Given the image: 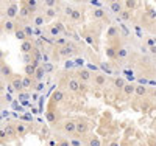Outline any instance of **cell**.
<instances>
[{
    "label": "cell",
    "mask_w": 156,
    "mask_h": 146,
    "mask_svg": "<svg viewBox=\"0 0 156 146\" xmlns=\"http://www.w3.org/2000/svg\"><path fill=\"white\" fill-rule=\"evenodd\" d=\"M89 146H101V141L98 137H92L89 140Z\"/></svg>",
    "instance_id": "83f0119b"
},
{
    "label": "cell",
    "mask_w": 156,
    "mask_h": 146,
    "mask_svg": "<svg viewBox=\"0 0 156 146\" xmlns=\"http://www.w3.org/2000/svg\"><path fill=\"white\" fill-rule=\"evenodd\" d=\"M147 45H148V48H151L153 45H156V39H151V37H148V39H147Z\"/></svg>",
    "instance_id": "8d00e7d4"
},
{
    "label": "cell",
    "mask_w": 156,
    "mask_h": 146,
    "mask_svg": "<svg viewBox=\"0 0 156 146\" xmlns=\"http://www.w3.org/2000/svg\"><path fill=\"white\" fill-rule=\"evenodd\" d=\"M22 5H23V8H20V11H19V16L25 19V17H28V16L31 14V12H30V8H28V5L25 3V2H23Z\"/></svg>",
    "instance_id": "7c38bea8"
},
{
    "label": "cell",
    "mask_w": 156,
    "mask_h": 146,
    "mask_svg": "<svg viewBox=\"0 0 156 146\" xmlns=\"http://www.w3.org/2000/svg\"><path fill=\"white\" fill-rule=\"evenodd\" d=\"M134 93L142 97V95H145V93H147V89H145L144 86H137V87L134 89Z\"/></svg>",
    "instance_id": "d4e9b609"
},
{
    "label": "cell",
    "mask_w": 156,
    "mask_h": 146,
    "mask_svg": "<svg viewBox=\"0 0 156 146\" xmlns=\"http://www.w3.org/2000/svg\"><path fill=\"white\" fill-rule=\"evenodd\" d=\"M0 73H2L3 76H6V78H11L12 76V70L9 69V65H6V64L0 65Z\"/></svg>",
    "instance_id": "ba28073f"
},
{
    "label": "cell",
    "mask_w": 156,
    "mask_h": 146,
    "mask_svg": "<svg viewBox=\"0 0 156 146\" xmlns=\"http://www.w3.org/2000/svg\"><path fill=\"white\" fill-rule=\"evenodd\" d=\"M34 72H36V67H34L33 64H27V65H25V73H27V76L33 78L34 76Z\"/></svg>",
    "instance_id": "2e32d148"
},
{
    "label": "cell",
    "mask_w": 156,
    "mask_h": 146,
    "mask_svg": "<svg viewBox=\"0 0 156 146\" xmlns=\"http://www.w3.org/2000/svg\"><path fill=\"white\" fill-rule=\"evenodd\" d=\"M3 131H5V134H6L8 138H16L17 137V132H16V126L14 124H8Z\"/></svg>",
    "instance_id": "8992f818"
},
{
    "label": "cell",
    "mask_w": 156,
    "mask_h": 146,
    "mask_svg": "<svg viewBox=\"0 0 156 146\" xmlns=\"http://www.w3.org/2000/svg\"><path fill=\"white\" fill-rule=\"evenodd\" d=\"M73 51H75V47H73L72 44H66V45L61 47L59 55H61V56H70V55H73Z\"/></svg>",
    "instance_id": "3957f363"
},
{
    "label": "cell",
    "mask_w": 156,
    "mask_h": 146,
    "mask_svg": "<svg viewBox=\"0 0 156 146\" xmlns=\"http://www.w3.org/2000/svg\"><path fill=\"white\" fill-rule=\"evenodd\" d=\"M59 33H61V31H59V30L56 28L55 25H51V26H50V34H51V36H58Z\"/></svg>",
    "instance_id": "836d02e7"
},
{
    "label": "cell",
    "mask_w": 156,
    "mask_h": 146,
    "mask_svg": "<svg viewBox=\"0 0 156 146\" xmlns=\"http://www.w3.org/2000/svg\"><path fill=\"white\" fill-rule=\"evenodd\" d=\"M87 129H89V126H87V123L84 120H80L78 123H75V134L83 135V134H86V132H87Z\"/></svg>",
    "instance_id": "7a4b0ae2"
},
{
    "label": "cell",
    "mask_w": 156,
    "mask_h": 146,
    "mask_svg": "<svg viewBox=\"0 0 156 146\" xmlns=\"http://www.w3.org/2000/svg\"><path fill=\"white\" fill-rule=\"evenodd\" d=\"M12 79H11V87L14 89L16 92H20L22 89H23V86H22V78H19V76H11Z\"/></svg>",
    "instance_id": "5b68a950"
},
{
    "label": "cell",
    "mask_w": 156,
    "mask_h": 146,
    "mask_svg": "<svg viewBox=\"0 0 156 146\" xmlns=\"http://www.w3.org/2000/svg\"><path fill=\"white\" fill-rule=\"evenodd\" d=\"M117 33H119V30H117L115 26H109V30H108V36H109V37L117 36Z\"/></svg>",
    "instance_id": "1f68e13d"
},
{
    "label": "cell",
    "mask_w": 156,
    "mask_h": 146,
    "mask_svg": "<svg viewBox=\"0 0 156 146\" xmlns=\"http://www.w3.org/2000/svg\"><path fill=\"white\" fill-rule=\"evenodd\" d=\"M3 56H5V53H3L2 50H0V61H2V59H3Z\"/></svg>",
    "instance_id": "c3c4849f"
},
{
    "label": "cell",
    "mask_w": 156,
    "mask_h": 146,
    "mask_svg": "<svg viewBox=\"0 0 156 146\" xmlns=\"http://www.w3.org/2000/svg\"><path fill=\"white\" fill-rule=\"evenodd\" d=\"M153 97H154V98H156V92H153Z\"/></svg>",
    "instance_id": "f907efd6"
},
{
    "label": "cell",
    "mask_w": 156,
    "mask_h": 146,
    "mask_svg": "<svg viewBox=\"0 0 156 146\" xmlns=\"http://www.w3.org/2000/svg\"><path fill=\"white\" fill-rule=\"evenodd\" d=\"M17 14H19V5L17 3H9L8 8H6V17L12 20Z\"/></svg>",
    "instance_id": "6da1fadb"
},
{
    "label": "cell",
    "mask_w": 156,
    "mask_h": 146,
    "mask_svg": "<svg viewBox=\"0 0 156 146\" xmlns=\"http://www.w3.org/2000/svg\"><path fill=\"white\" fill-rule=\"evenodd\" d=\"M62 98H64L62 92L61 90H56L55 93H53V97H51V101H53V103H59V101H62Z\"/></svg>",
    "instance_id": "ffe728a7"
},
{
    "label": "cell",
    "mask_w": 156,
    "mask_h": 146,
    "mask_svg": "<svg viewBox=\"0 0 156 146\" xmlns=\"http://www.w3.org/2000/svg\"><path fill=\"white\" fill-rule=\"evenodd\" d=\"M3 87H5V86H3V83L0 81V92H3Z\"/></svg>",
    "instance_id": "681fc988"
},
{
    "label": "cell",
    "mask_w": 156,
    "mask_h": 146,
    "mask_svg": "<svg viewBox=\"0 0 156 146\" xmlns=\"http://www.w3.org/2000/svg\"><path fill=\"white\" fill-rule=\"evenodd\" d=\"M126 83H125V79L123 78H115V81H114V87H117V89H123V86H125Z\"/></svg>",
    "instance_id": "603a6c76"
},
{
    "label": "cell",
    "mask_w": 156,
    "mask_h": 146,
    "mask_svg": "<svg viewBox=\"0 0 156 146\" xmlns=\"http://www.w3.org/2000/svg\"><path fill=\"white\" fill-rule=\"evenodd\" d=\"M64 131H66L67 134H75V123L73 121H66V124H64Z\"/></svg>",
    "instance_id": "9a60e30c"
},
{
    "label": "cell",
    "mask_w": 156,
    "mask_h": 146,
    "mask_svg": "<svg viewBox=\"0 0 156 146\" xmlns=\"http://www.w3.org/2000/svg\"><path fill=\"white\" fill-rule=\"evenodd\" d=\"M64 11H66V14L70 16V14H72V11H73V8H72V6H66V8H64Z\"/></svg>",
    "instance_id": "60d3db41"
},
{
    "label": "cell",
    "mask_w": 156,
    "mask_h": 146,
    "mask_svg": "<svg viewBox=\"0 0 156 146\" xmlns=\"http://www.w3.org/2000/svg\"><path fill=\"white\" fill-rule=\"evenodd\" d=\"M94 17L95 19H103V17H105V11H103V8H97L94 11Z\"/></svg>",
    "instance_id": "cb8c5ba5"
},
{
    "label": "cell",
    "mask_w": 156,
    "mask_h": 146,
    "mask_svg": "<svg viewBox=\"0 0 156 146\" xmlns=\"http://www.w3.org/2000/svg\"><path fill=\"white\" fill-rule=\"evenodd\" d=\"M44 23H45V17H44V16H36V17H34V25L41 26V25H44Z\"/></svg>",
    "instance_id": "4316f807"
},
{
    "label": "cell",
    "mask_w": 156,
    "mask_h": 146,
    "mask_svg": "<svg viewBox=\"0 0 156 146\" xmlns=\"http://www.w3.org/2000/svg\"><path fill=\"white\" fill-rule=\"evenodd\" d=\"M134 89H136V87H134L133 84H125L122 90H123L125 95H133V93H134Z\"/></svg>",
    "instance_id": "ac0fdd59"
},
{
    "label": "cell",
    "mask_w": 156,
    "mask_h": 146,
    "mask_svg": "<svg viewBox=\"0 0 156 146\" xmlns=\"http://www.w3.org/2000/svg\"><path fill=\"white\" fill-rule=\"evenodd\" d=\"M56 16V11L53 9V8H47V11H45V17H48V19H53Z\"/></svg>",
    "instance_id": "f1b7e54d"
},
{
    "label": "cell",
    "mask_w": 156,
    "mask_h": 146,
    "mask_svg": "<svg viewBox=\"0 0 156 146\" xmlns=\"http://www.w3.org/2000/svg\"><path fill=\"white\" fill-rule=\"evenodd\" d=\"M45 5H47V6H55L56 2H55V0H48V2H45Z\"/></svg>",
    "instance_id": "b9f144b4"
},
{
    "label": "cell",
    "mask_w": 156,
    "mask_h": 146,
    "mask_svg": "<svg viewBox=\"0 0 156 146\" xmlns=\"http://www.w3.org/2000/svg\"><path fill=\"white\" fill-rule=\"evenodd\" d=\"M108 146H119V143H117V141H111Z\"/></svg>",
    "instance_id": "bcb514c9"
},
{
    "label": "cell",
    "mask_w": 156,
    "mask_h": 146,
    "mask_svg": "<svg viewBox=\"0 0 156 146\" xmlns=\"http://www.w3.org/2000/svg\"><path fill=\"white\" fill-rule=\"evenodd\" d=\"M48 146H58V141L56 140H48Z\"/></svg>",
    "instance_id": "ee69618b"
},
{
    "label": "cell",
    "mask_w": 156,
    "mask_h": 146,
    "mask_svg": "<svg viewBox=\"0 0 156 146\" xmlns=\"http://www.w3.org/2000/svg\"><path fill=\"white\" fill-rule=\"evenodd\" d=\"M20 50H22L23 53H27V55H31V51L34 50V45H33V42H30V41H23L22 45H20Z\"/></svg>",
    "instance_id": "52a82bcc"
},
{
    "label": "cell",
    "mask_w": 156,
    "mask_h": 146,
    "mask_svg": "<svg viewBox=\"0 0 156 146\" xmlns=\"http://www.w3.org/2000/svg\"><path fill=\"white\" fill-rule=\"evenodd\" d=\"M70 146H81V141L80 140H72L70 141Z\"/></svg>",
    "instance_id": "ab89813d"
},
{
    "label": "cell",
    "mask_w": 156,
    "mask_h": 146,
    "mask_svg": "<svg viewBox=\"0 0 156 146\" xmlns=\"http://www.w3.org/2000/svg\"><path fill=\"white\" fill-rule=\"evenodd\" d=\"M16 37H17V39H20L22 42H23V41H27V36H25L23 30H17V31H16Z\"/></svg>",
    "instance_id": "f546056e"
},
{
    "label": "cell",
    "mask_w": 156,
    "mask_h": 146,
    "mask_svg": "<svg viewBox=\"0 0 156 146\" xmlns=\"http://www.w3.org/2000/svg\"><path fill=\"white\" fill-rule=\"evenodd\" d=\"M109 6H111L112 12H117V14H120V12H122V3L120 2H112Z\"/></svg>",
    "instance_id": "e0dca14e"
},
{
    "label": "cell",
    "mask_w": 156,
    "mask_h": 146,
    "mask_svg": "<svg viewBox=\"0 0 156 146\" xmlns=\"http://www.w3.org/2000/svg\"><path fill=\"white\" fill-rule=\"evenodd\" d=\"M42 89H44V83L39 81V83H36V84H34V90H36V92H41Z\"/></svg>",
    "instance_id": "e575fe53"
},
{
    "label": "cell",
    "mask_w": 156,
    "mask_h": 146,
    "mask_svg": "<svg viewBox=\"0 0 156 146\" xmlns=\"http://www.w3.org/2000/svg\"><path fill=\"white\" fill-rule=\"evenodd\" d=\"M0 110H2V104H0Z\"/></svg>",
    "instance_id": "816d5d0a"
},
{
    "label": "cell",
    "mask_w": 156,
    "mask_h": 146,
    "mask_svg": "<svg viewBox=\"0 0 156 146\" xmlns=\"http://www.w3.org/2000/svg\"><path fill=\"white\" fill-rule=\"evenodd\" d=\"M22 86H23V89H28V87H31V86H33V78H30V76H25V78H22Z\"/></svg>",
    "instance_id": "d6986e66"
},
{
    "label": "cell",
    "mask_w": 156,
    "mask_h": 146,
    "mask_svg": "<svg viewBox=\"0 0 156 146\" xmlns=\"http://www.w3.org/2000/svg\"><path fill=\"white\" fill-rule=\"evenodd\" d=\"M80 81H78V79H70L69 81V89L72 90V92H78L80 90Z\"/></svg>",
    "instance_id": "4fadbf2b"
},
{
    "label": "cell",
    "mask_w": 156,
    "mask_h": 146,
    "mask_svg": "<svg viewBox=\"0 0 156 146\" xmlns=\"http://www.w3.org/2000/svg\"><path fill=\"white\" fill-rule=\"evenodd\" d=\"M16 132H17V135H25V134L28 132V129H27V126H25V124L17 123V124H16Z\"/></svg>",
    "instance_id": "5bb4252c"
},
{
    "label": "cell",
    "mask_w": 156,
    "mask_h": 146,
    "mask_svg": "<svg viewBox=\"0 0 156 146\" xmlns=\"http://www.w3.org/2000/svg\"><path fill=\"white\" fill-rule=\"evenodd\" d=\"M125 6H126V11H128V9H134V8L137 6V2H134V0H126Z\"/></svg>",
    "instance_id": "484cf974"
},
{
    "label": "cell",
    "mask_w": 156,
    "mask_h": 146,
    "mask_svg": "<svg viewBox=\"0 0 156 146\" xmlns=\"http://www.w3.org/2000/svg\"><path fill=\"white\" fill-rule=\"evenodd\" d=\"M58 146H70V141H66V140H64V141L58 143Z\"/></svg>",
    "instance_id": "f6af8a7d"
},
{
    "label": "cell",
    "mask_w": 156,
    "mask_h": 146,
    "mask_svg": "<svg viewBox=\"0 0 156 146\" xmlns=\"http://www.w3.org/2000/svg\"><path fill=\"white\" fill-rule=\"evenodd\" d=\"M44 73H45V69H44V67H37V69H36V72H34V76H33V78L39 83V81H42Z\"/></svg>",
    "instance_id": "9c48e42d"
},
{
    "label": "cell",
    "mask_w": 156,
    "mask_h": 146,
    "mask_svg": "<svg viewBox=\"0 0 156 146\" xmlns=\"http://www.w3.org/2000/svg\"><path fill=\"white\" fill-rule=\"evenodd\" d=\"M78 81H83V83L90 81V72H89V70H86V69L78 70Z\"/></svg>",
    "instance_id": "277c9868"
},
{
    "label": "cell",
    "mask_w": 156,
    "mask_h": 146,
    "mask_svg": "<svg viewBox=\"0 0 156 146\" xmlns=\"http://www.w3.org/2000/svg\"><path fill=\"white\" fill-rule=\"evenodd\" d=\"M47 120H48L50 123H53V121H55V114L48 112V114H47Z\"/></svg>",
    "instance_id": "f35d334b"
},
{
    "label": "cell",
    "mask_w": 156,
    "mask_h": 146,
    "mask_svg": "<svg viewBox=\"0 0 156 146\" xmlns=\"http://www.w3.org/2000/svg\"><path fill=\"white\" fill-rule=\"evenodd\" d=\"M147 14H148V17H151V19H153V17L156 16V12H154V9H153V8H150V6H148V8H147Z\"/></svg>",
    "instance_id": "d590c367"
},
{
    "label": "cell",
    "mask_w": 156,
    "mask_h": 146,
    "mask_svg": "<svg viewBox=\"0 0 156 146\" xmlns=\"http://www.w3.org/2000/svg\"><path fill=\"white\" fill-rule=\"evenodd\" d=\"M3 28L6 30V31H14V20H6L5 22V25H3Z\"/></svg>",
    "instance_id": "7402d4cb"
},
{
    "label": "cell",
    "mask_w": 156,
    "mask_h": 146,
    "mask_svg": "<svg viewBox=\"0 0 156 146\" xmlns=\"http://www.w3.org/2000/svg\"><path fill=\"white\" fill-rule=\"evenodd\" d=\"M23 33H25V36H31V34H34L33 31H31V28H30V26H25V28H23Z\"/></svg>",
    "instance_id": "74e56055"
},
{
    "label": "cell",
    "mask_w": 156,
    "mask_h": 146,
    "mask_svg": "<svg viewBox=\"0 0 156 146\" xmlns=\"http://www.w3.org/2000/svg\"><path fill=\"white\" fill-rule=\"evenodd\" d=\"M115 58L120 59V61L126 59L128 58V50L126 48H119V50H117V53H115Z\"/></svg>",
    "instance_id": "30bf717a"
},
{
    "label": "cell",
    "mask_w": 156,
    "mask_h": 146,
    "mask_svg": "<svg viewBox=\"0 0 156 146\" xmlns=\"http://www.w3.org/2000/svg\"><path fill=\"white\" fill-rule=\"evenodd\" d=\"M94 83H95L97 87H103V86H105V83H106V78L103 76V75H95Z\"/></svg>",
    "instance_id": "8fae6325"
},
{
    "label": "cell",
    "mask_w": 156,
    "mask_h": 146,
    "mask_svg": "<svg viewBox=\"0 0 156 146\" xmlns=\"http://www.w3.org/2000/svg\"><path fill=\"white\" fill-rule=\"evenodd\" d=\"M70 19H72L73 22H78V20L81 19V12L78 11L76 8H73V11H72V14H70Z\"/></svg>",
    "instance_id": "44dd1931"
},
{
    "label": "cell",
    "mask_w": 156,
    "mask_h": 146,
    "mask_svg": "<svg viewBox=\"0 0 156 146\" xmlns=\"http://www.w3.org/2000/svg\"><path fill=\"white\" fill-rule=\"evenodd\" d=\"M134 31H136V34L140 37L142 36V28H139V26H136V28H134Z\"/></svg>",
    "instance_id": "7bdbcfd3"
},
{
    "label": "cell",
    "mask_w": 156,
    "mask_h": 146,
    "mask_svg": "<svg viewBox=\"0 0 156 146\" xmlns=\"http://www.w3.org/2000/svg\"><path fill=\"white\" fill-rule=\"evenodd\" d=\"M129 17H131L129 11H122V12H120V19H122V20H128Z\"/></svg>",
    "instance_id": "d6a6232c"
},
{
    "label": "cell",
    "mask_w": 156,
    "mask_h": 146,
    "mask_svg": "<svg viewBox=\"0 0 156 146\" xmlns=\"http://www.w3.org/2000/svg\"><path fill=\"white\" fill-rule=\"evenodd\" d=\"M115 53H117L115 48H112V47L106 48V56H108V58H115Z\"/></svg>",
    "instance_id": "4dcf8cb0"
},
{
    "label": "cell",
    "mask_w": 156,
    "mask_h": 146,
    "mask_svg": "<svg viewBox=\"0 0 156 146\" xmlns=\"http://www.w3.org/2000/svg\"><path fill=\"white\" fill-rule=\"evenodd\" d=\"M150 51H151V53H154V55H156V45H153V47L150 48Z\"/></svg>",
    "instance_id": "7dc6e473"
}]
</instances>
